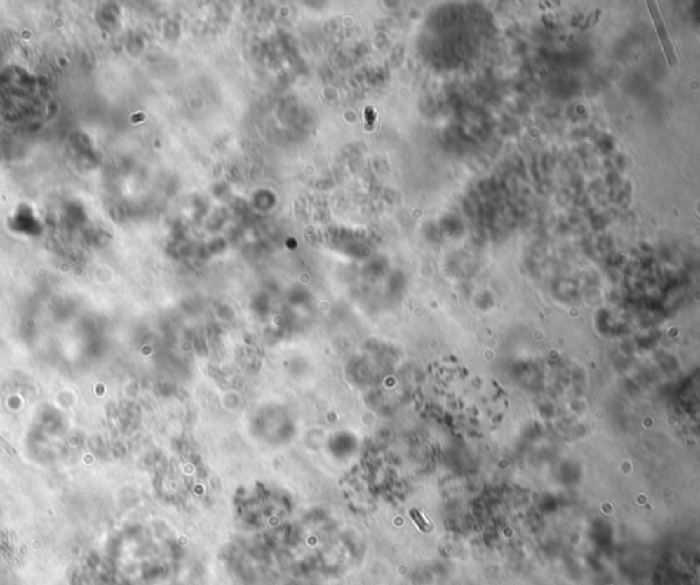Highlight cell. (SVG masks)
I'll list each match as a JSON object with an SVG mask.
<instances>
[{
  "instance_id": "1",
  "label": "cell",
  "mask_w": 700,
  "mask_h": 585,
  "mask_svg": "<svg viewBox=\"0 0 700 585\" xmlns=\"http://www.w3.org/2000/svg\"><path fill=\"white\" fill-rule=\"evenodd\" d=\"M648 7H649V13L652 15V21H654V25H655V29L659 34V40L662 43V47L665 50V53H666V58L671 63V66H673L674 63L677 62V56L674 53L673 46H672V41H671V37H669V33H668V29H666V25L664 22V18L661 15V11L658 8V3H654V1H648L647 3Z\"/></svg>"
},
{
  "instance_id": "2",
  "label": "cell",
  "mask_w": 700,
  "mask_h": 585,
  "mask_svg": "<svg viewBox=\"0 0 700 585\" xmlns=\"http://www.w3.org/2000/svg\"><path fill=\"white\" fill-rule=\"evenodd\" d=\"M410 516L413 518V521L419 525V528L423 531V532H429L431 530V525L422 517V514L417 511V510H410Z\"/></svg>"
},
{
  "instance_id": "3",
  "label": "cell",
  "mask_w": 700,
  "mask_h": 585,
  "mask_svg": "<svg viewBox=\"0 0 700 585\" xmlns=\"http://www.w3.org/2000/svg\"><path fill=\"white\" fill-rule=\"evenodd\" d=\"M365 119H368L367 126H368V129L371 130V129H372V126H374V121H375V114H374V111H372L371 108L365 109Z\"/></svg>"
}]
</instances>
